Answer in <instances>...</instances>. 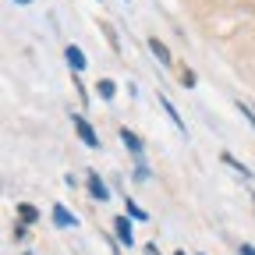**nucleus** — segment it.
I'll return each instance as SVG.
<instances>
[{
  "mask_svg": "<svg viewBox=\"0 0 255 255\" xmlns=\"http://www.w3.org/2000/svg\"><path fill=\"white\" fill-rule=\"evenodd\" d=\"M181 85H184V89H191V85H195V75H191L188 68H181Z\"/></svg>",
  "mask_w": 255,
  "mask_h": 255,
  "instance_id": "12",
  "label": "nucleus"
},
{
  "mask_svg": "<svg viewBox=\"0 0 255 255\" xmlns=\"http://www.w3.org/2000/svg\"><path fill=\"white\" fill-rule=\"evenodd\" d=\"M121 142H124L128 149L135 152V159H142V142H138V135H131L128 128H121Z\"/></svg>",
  "mask_w": 255,
  "mask_h": 255,
  "instance_id": "3",
  "label": "nucleus"
},
{
  "mask_svg": "<svg viewBox=\"0 0 255 255\" xmlns=\"http://www.w3.org/2000/svg\"><path fill=\"white\" fill-rule=\"evenodd\" d=\"M68 64H71L75 71H85V53L78 46H68Z\"/></svg>",
  "mask_w": 255,
  "mask_h": 255,
  "instance_id": "8",
  "label": "nucleus"
},
{
  "mask_svg": "<svg viewBox=\"0 0 255 255\" xmlns=\"http://www.w3.org/2000/svg\"><path fill=\"white\" fill-rule=\"evenodd\" d=\"M145 255H159V248L156 245H145Z\"/></svg>",
  "mask_w": 255,
  "mask_h": 255,
  "instance_id": "14",
  "label": "nucleus"
},
{
  "mask_svg": "<svg viewBox=\"0 0 255 255\" xmlns=\"http://www.w3.org/2000/svg\"><path fill=\"white\" fill-rule=\"evenodd\" d=\"M89 191H92V199H110V191H107V184L100 181V177H96V174H89Z\"/></svg>",
  "mask_w": 255,
  "mask_h": 255,
  "instance_id": "4",
  "label": "nucleus"
},
{
  "mask_svg": "<svg viewBox=\"0 0 255 255\" xmlns=\"http://www.w3.org/2000/svg\"><path fill=\"white\" fill-rule=\"evenodd\" d=\"M96 92H100V96H103V100H114V92H117V85H114L110 78H103L100 85H96Z\"/></svg>",
  "mask_w": 255,
  "mask_h": 255,
  "instance_id": "10",
  "label": "nucleus"
},
{
  "mask_svg": "<svg viewBox=\"0 0 255 255\" xmlns=\"http://www.w3.org/2000/svg\"><path fill=\"white\" fill-rule=\"evenodd\" d=\"M149 50H152V57H156L159 64H170V50L159 43V39H149Z\"/></svg>",
  "mask_w": 255,
  "mask_h": 255,
  "instance_id": "7",
  "label": "nucleus"
},
{
  "mask_svg": "<svg viewBox=\"0 0 255 255\" xmlns=\"http://www.w3.org/2000/svg\"><path fill=\"white\" fill-rule=\"evenodd\" d=\"M241 255H255V248L252 245H241Z\"/></svg>",
  "mask_w": 255,
  "mask_h": 255,
  "instance_id": "15",
  "label": "nucleus"
},
{
  "mask_svg": "<svg viewBox=\"0 0 255 255\" xmlns=\"http://www.w3.org/2000/svg\"><path fill=\"white\" fill-rule=\"evenodd\" d=\"M238 110H241V114H245V117H248V121H252V124H255V110H252V107H248V103H238Z\"/></svg>",
  "mask_w": 255,
  "mask_h": 255,
  "instance_id": "13",
  "label": "nucleus"
},
{
  "mask_svg": "<svg viewBox=\"0 0 255 255\" xmlns=\"http://www.w3.org/2000/svg\"><path fill=\"white\" fill-rule=\"evenodd\" d=\"M18 4H32V0H18Z\"/></svg>",
  "mask_w": 255,
  "mask_h": 255,
  "instance_id": "16",
  "label": "nucleus"
},
{
  "mask_svg": "<svg viewBox=\"0 0 255 255\" xmlns=\"http://www.w3.org/2000/svg\"><path fill=\"white\" fill-rule=\"evenodd\" d=\"M177 255H184V252H177Z\"/></svg>",
  "mask_w": 255,
  "mask_h": 255,
  "instance_id": "17",
  "label": "nucleus"
},
{
  "mask_svg": "<svg viewBox=\"0 0 255 255\" xmlns=\"http://www.w3.org/2000/svg\"><path fill=\"white\" fill-rule=\"evenodd\" d=\"M220 159H223V163H227V167H231V170H238V174H241V177H245V181H252V170H248V167H245V163H238V159H234V156H231V152H220Z\"/></svg>",
  "mask_w": 255,
  "mask_h": 255,
  "instance_id": "5",
  "label": "nucleus"
},
{
  "mask_svg": "<svg viewBox=\"0 0 255 255\" xmlns=\"http://www.w3.org/2000/svg\"><path fill=\"white\" fill-rule=\"evenodd\" d=\"M75 131H78V138H82L89 149H96V145H100V135L92 131V124H89L85 117H75Z\"/></svg>",
  "mask_w": 255,
  "mask_h": 255,
  "instance_id": "1",
  "label": "nucleus"
},
{
  "mask_svg": "<svg viewBox=\"0 0 255 255\" xmlns=\"http://www.w3.org/2000/svg\"><path fill=\"white\" fill-rule=\"evenodd\" d=\"M114 231H117V241H121V245H135V234H131V223H128L124 216H121V220H114Z\"/></svg>",
  "mask_w": 255,
  "mask_h": 255,
  "instance_id": "2",
  "label": "nucleus"
},
{
  "mask_svg": "<svg viewBox=\"0 0 255 255\" xmlns=\"http://www.w3.org/2000/svg\"><path fill=\"white\" fill-rule=\"evenodd\" d=\"M18 216H21V223L28 227V223H36V220H39V209L32 206V202H21V206H18Z\"/></svg>",
  "mask_w": 255,
  "mask_h": 255,
  "instance_id": "6",
  "label": "nucleus"
},
{
  "mask_svg": "<svg viewBox=\"0 0 255 255\" xmlns=\"http://www.w3.org/2000/svg\"><path fill=\"white\" fill-rule=\"evenodd\" d=\"M53 223H57V227H71L75 216H71L68 209H64V206H53Z\"/></svg>",
  "mask_w": 255,
  "mask_h": 255,
  "instance_id": "9",
  "label": "nucleus"
},
{
  "mask_svg": "<svg viewBox=\"0 0 255 255\" xmlns=\"http://www.w3.org/2000/svg\"><path fill=\"white\" fill-rule=\"evenodd\" d=\"M128 213H131L135 220H149V213H145V209H142L138 202H131V199H128Z\"/></svg>",
  "mask_w": 255,
  "mask_h": 255,
  "instance_id": "11",
  "label": "nucleus"
}]
</instances>
